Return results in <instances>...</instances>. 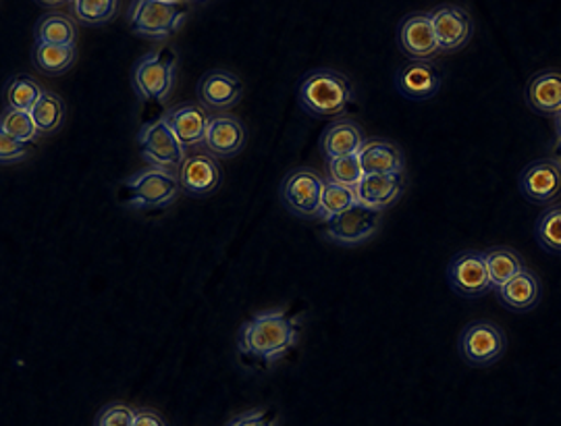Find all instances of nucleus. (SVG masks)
<instances>
[{
    "mask_svg": "<svg viewBox=\"0 0 561 426\" xmlns=\"http://www.w3.org/2000/svg\"><path fill=\"white\" fill-rule=\"evenodd\" d=\"M301 323L283 310H266L241 325L238 352L243 362L271 366L300 342Z\"/></svg>",
    "mask_w": 561,
    "mask_h": 426,
    "instance_id": "obj_1",
    "label": "nucleus"
},
{
    "mask_svg": "<svg viewBox=\"0 0 561 426\" xmlns=\"http://www.w3.org/2000/svg\"><path fill=\"white\" fill-rule=\"evenodd\" d=\"M354 99V85L335 69H314L300 83L298 101L314 117H340Z\"/></svg>",
    "mask_w": 561,
    "mask_h": 426,
    "instance_id": "obj_2",
    "label": "nucleus"
},
{
    "mask_svg": "<svg viewBox=\"0 0 561 426\" xmlns=\"http://www.w3.org/2000/svg\"><path fill=\"white\" fill-rule=\"evenodd\" d=\"M185 4L173 0H140L129 9V27L148 41H164L175 34L185 20Z\"/></svg>",
    "mask_w": 561,
    "mask_h": 426,
    "instance_id": "obj_3",
    "label": "nucleus"
},
{
    "mask_svg": "<svg viewBox=\"0 0 561 426\" xmlns=\"http://www.w3.org/2000/svg\"><path fill=\"white\" fill-rule=\"evenodd\" d=\"M127 204L134 208H164L181 194L180 175L148 166L123 182Z\"/></svg>",
    "mask_w": 561,
    "mask_h": 426,
    "instance_id": "obj_4",
    "label": "nucleus"
},
{
    "mask_svg": "<svg viewBox=\"0 0 561 426\" xmlns=\"http://www.w3.org/2000/svg\"><path fill=\"white\" fill-rule=\"evenodd\" d=\"M175 71L178 55L169 46H161L141 57L131 78L141 101H164L173 90Z\"/></svg>",
    "mask_w": 561,
    "mask_h": 426,
    "instance_id": "obj_5",
    "label": "nucleus"
},
{
    "mask_svg": "<svg viewBox=\"0 0 561 426\" xmlns=\"http://www.w3.org/2000/svg\"><path fill=\"white\" fill-rule=\"evenodd\" d=\"M507 337L502 326L493 321H472L463 326L458 339V352L466 365L486 368L497 365L505 354Z\"/></svg>",
    "mask_w": 561,
    "mask_h": 426,
    "instance_id": "obj_6",
    "label": "nucleus"
},
{
    "mask_svg": "<svg viewBox=\"0 0 561 426\" xmlns=\"http://www.w3.org/2000/svg\"><path fill=\"white\" fill-rule=\"evenodd\" d=\"M327 182L312 169L291 171L280 185V198L291 215L300 219H321L322 192Z\"/></svg>",
    "mask_w": 561,
    "mask_h": 426,
    "instance_id": "obj_7",
    "label": "nucleus"
},
{
    "mask_svg": "<svg viewBox=\"0 0 561 426\" xmlns=\"http://www.w3.org/2000/svg\"><path fill=\"white\" fill-rule=\"evenodd\" d=\"M382 210L356 203L337 217L327 221V240L340 245H360L377 235L381 227Z\"/></svg>",
    "mask_w": 561,
    "mask_h": 426,
    "instance_id": "obj_8",
    "label": "nucleus"
},
{
    "mask_svg": "<svg viewBox=\"0 0 561 426\" xmlns=\"http://www.w3.org/2000/svg\"><path fill=\"white\" fill-rule=\"evenodd\" d=\"M447 284L466 300H479L495 289L486 270L484 252L463 250L456 254L447 266Z\"/></svg>",
    "mask_w": 561,
    "mask_h": 426,
    "instance_id": "obj_9",
    "label": "nucleus"
},
{
    "mask_svg": "<svg viewBox=\"0 0 561 426\" xmlns=\"http://www.w3.org/2000/svg\"><path fill=\"white\" fill-rule=\"evenodd\" d=\"M140 150L144 161L164 169L173 171L181 169L185 163V148L181 146L178 136L171 131L164 119L146 125L140 131Z\"/></svg>",
    "mask_w": 561,
    "mask_h": 426,
    "instance_id": "obj_10",
    "label": "nucleus"
},
{
    "mask_svg": "<svg viewBox=\"0 0 561 426\" xmlns=\"http://www.w3.org/2000/svg\"><path fill=\"white\" fill-rule=\"evenodd\" d=\"M522 196L530 204L556 203L561 196V164L553 159H539L526 164L518 180Z\"/></svg>",
    "mask_w": 561,
    "mask_h": 426,
    "instance_id": "obj_11",
    "label": "nucleus"
},
{
    "mask_svg": "<svg viewBox=\"0 0 561 426\" xmlns=\"http://www.w3.org/2000/svg\"><path fill=\"white\" fill-rule=\"evenodd\" d=\"M428 18L433 21L442 53L460 50L474 34V21L470 18V13L456 4L437 7L428 13Z\"/></svg>",
    "mask_w": 561,
    "mask_h": 426,
    "instance_id": "obj_12",
    "label": "nucleus"
},
{
    "mask_svg": "<svg viewBox=\"0 0 561 426\" xmlns=\"http://www.w3.org/2000/svg\"><path fill=\"white\" fill-rule=\"evenodd\" d=\"M222 171L213 154H190L181 164V189L192 198H206L221 185Z\"/></svg>",
    "mask_w": 561,
    "mask_h": 426,
    "instance_id": "obj_13",
    "label": "nucleus"
},
{
    "mask_svg": "<svg viewBox=\"0 0 561 426\" xmlns=\"http://www.w3.org/2000/svg\"><path fill=\"white\" fill-rule=\"evenodd\" d=\"M442 85V69L433 61L408 62L396 78L398 92L408 101H431L439 94Z\"/></svg>",
    "mask_w": 561,
    "mask_h": 426,
    "instance_id": "obj_14",
    "label": "nucleus"
},
{
    "mask_svg": "<svg viewBox=\"0 0 561 426\" xmlns=\"http://www.w3.org/2000/svg\"><path fill=\"white\" fill-rule=\"evenodd\" d=\"M162 119L171 127V131L178 136L181 146L187 150V148H196V146L206 142L208 125H210L213 117L208 115V111L202 104L185 102V104H180V106L167 111Z\"/></svg>",
    "mask_w": 561,
    "mask_h": 426,
    "instance_id": "obj_15",
    "label": "nucleus"
},
{
    "mask_svg": "<svg viewBox=\"0 0 561 426\" xmlns=\"http://www.w3.org/2000/svg\"><path fill=\"white\" fill-rule=\"evenodd\" d=\"M398 41H400L401 50L414 61H428L431 57L442 53L433 21L424 13L410 15L401 21Z\"/></svg>",
    "mask_w": 561,
    "mask_h": 426,
    "instance_id": "obj_16",
    "label": "nucleus"
},
{
    "mask_svg": "<svg viewBox=\"0 0 561 426\" xmlns=\"http://www.w3.org/2000/svg\"><path fill=\"white\" fill-rule=\"evenodd\" d=\"M243 96V82L236 73L225 69H213L202 76L198 83V99L204 108L227 111L236 106Z\"/></svg>",
    "mask_w": 561,
    "mask_h": 426,
    "instance_id": "obj_17",
    "label": "nucleus"
},
{
    "mask_svg": "<svg viewBox=\"0 0 561 426\" xmlns=\"http://www.w3.org/2000/svg\"><path fill=\"white\" fill-rule=\"evenodd\" d=\"M245 143V127L233 115H217L210 119L208 134H206V150L215 159H229L236 157Z\"/></svg>",
    "mask_w": 561,
    "mask_h": 426,
    "instance_id": "obj_18",
    "label": "nucleus"
},
{
    "mask_svg": "<svg viewBox=\"0 0 561 426\" xmlns=\"http://www.w3.org/2000/svg\"><path fill=\"white\" fill-rule=\"evenodd\" d=\"M362 173L366 175H401L403 173V152L398 143L389 140H364L358 152Z\"/></svg>",
    "mask_w": 561,
    "mask_h": 426,
    "instance_id": "obj_19",
    "label": "nucleus"
},
{
    "mask_svg": "<svg viewBox=\"0 0 561 426\" xmlns=\"http://www.w3.org/2000/svg\"><path fill=\"white\" fill-rule=\"evenodd\" d=\"M526 104L545 117H558L561 113V71L549 69L537 73L524 90Z\"/></svg>",
    "mask_w": 561,
    "mask_h": 426,
    "instance_id": "obj_20",
    "label": "nucleus"
},
{
    "mask_svg": "<svg viewBox=\"0 0 561 426\" xmlns=\"http://www.w3.org/2000/svg\"><path fill=\"white\" fill-rule=\"evenodd\" d=\"M541 279L530 270L524 268L512 281L497 287V298L503 306L512 312H530L541 302Z\"/></svg>",
    "mask_w": 561,
    "mask_h": 426,
    "instance_id": "obj_21",
    "label": "nucleus"
},
{
    "mask_svg": "<svg viewBox=\"0 0 561 426\" xmlns=\"http://www.w3.org/2000/svg\"><path fill=\"white\" fill-rule=\"evenodd\" d=\"M364 136L358 123L350 119L335 122L324 129L321 138V150L327 161H335L343 157H354L360 152Z\"/></svg>",
    "mask_w": 561,
    "mask_h": 426,
    "instance_id": "obj_22",
    "label": "nucleus"
},
{
    "mask_svg": "<svg viewBox=\"0 0 561 426\" xmlns=\"http://www.w3.org/2000/svg\"><path fill=\"white\" fill-rule=\"evenodd\" d=\"M403 187H405L403 173L401 175H366L356 189V196H358V203L364 206L382 210L396 200H400Z\"/></svg>",
    "mask_w": 561,
    "mask_h": 426,
    "instance_id": "obj_23",
    "label": "nucleus"
},
{
    "mask_svg": "<svg viewBox=\"0 0 561 426\" xmlns=\"http://www.w3.org/2000/svg\"><path fill=\"white\" fill-rule=\"evenodd\" d=\"M484 263H486V270H489L491 284L495 289L507 284V281H512L516 275H520L522 270L526 268L520 254L516 250L503 247V245L484 252Z\"/></svg>",
    "mask_w": 561,
    "mask_h": 426,
    "instance_id": "obj_24",
    "label": "nucleus"
},
{
    "mask_svg": "<svg viewBox=\"0 0 561 426\" xmlns=\"http://www.w3.org/2000/svg\"><path fill=\"white\" fill-rule=\"evenodd\" d=\"M34 34L38 44H55V46H76V38H78L76 23L60 13L42 18Z\"/></svg>",
    "mask_w": 561,
    "mask_h": 426,
    "instance_id": "obj_25",
    "label": "nucleus"
},
{
    "mask_svg": "<svg viewBox=\"0 0 561 426\" xmlns=\"http://www.w3.org/2000/svg\"><path fill=\"white\" fill-rule=\"evenodd\" d=\"M535 238L545 252L561 256V204L542 210L535 224Z\"/></svg>",
    "mask_w": 561,
    "mask_h": 426,
    "instance_id": "obj_26",
    "label": "nucleus"
},
{
    "mask_svg": "<svg viewBox=\"0 0 561 426\" xmlns=\"http://www.w3.org/2000/svg\"><path fill=\"white\" fill-rule=\"evenodd\" d=\"M36 65L44 73L59 76L76 62V46H55V44H36Z\"/></svg>",
    "mask_w": 561,
    "mask_h": 426,
    "instance_id": "obj_27",
    "label": "nucleus"
},
{
    "mask_svg": "<svg viewBox=\"0 0 561 426\" xmlns=\"http://www.w3.org/2000/svg\"><path fill=\"white\" fill-rule=\"evenodd\" d=\"M42 94H44V90H42L41 83L34 82L27 76H18L7 85L9 108L23 111V113H32L34 106L41 102Z\"/></svg>",
    "mask_w": 561,
    "mask_h": 426,
    "instance_id": "obj_28",
    "label": "nucleus"
},
{
    "mask_svg": "<svg viewBox=\"0 0 561 426\" xmlns=\"http://www.w3.org/2000/svg\"><path fill=\"white\" fill-rule=\"evenodd\" d=\"M32 119L36 123L38 134H55L62 125V117H65V108L57 94L53 92H44L41 102L34 106V111L30 113Z\"/></svg>",
    "mask_w": 561,
    "mask_h": 426,
    "instance_id": "obj_29",
    "label": "nucleus"
},
{
    "mask_svg": "<svg viewBox=\"0 0 561 426\" xmlns=\"http://www.w3.org/2000/svg\"><path fill=\"white\" fill-rule=\"evenodd\" d=\"M356 203H358L356 189L343 187V185H337V183L327 182V185H324V192H322V221H329V219L337 217V215H341L343 210L352 208Z\"/></svg>",
    "mask_w": 561,
    "mask_h": 426,
    "instance_id": "obj_30",
    "label": "nucleus"
},
{
    "mask_svg": "<svg viewBox=\"0 0 561 426\" xmlns=\"http://www.w3.org/2000/svg\"><path fill=\"white\" fill-rule=\"evenodd\" d=\"M119 2L115 0H76L73 15L85 25H104L115 20Z\"/></svg>",
    "mask_w": 561,
    "mask_h": 426,
    "instance_id": "obj_31",
    "label": "nucleus"
},
{
    "mask_svg": "<svg viewBox=\"0 0 561 426\" xmlns=\"http://www.w3.org/2000/svg\"><path fill=\"white\" fill-rule=\"evenodd\" d=\"M0 134H7V136H11V138H15V140L23 143H32L38 136V129H36V123H34L30 113L15 111V108L7 106L4 113H2Z\"/></svg>",
    "mask_w": 561,
    "mask_h": 426,
    "instance_id": "obj_32",
    "label": "nucleus"
},
{
    "mask_svg": "<svg viewBox=\"0 0 561 426\" xmlns=\"http://www.w3.org/2000/svg\"><path fill=\"white\" fill-rule=\"evenodd\" d=\"M327 171H329V182L337 183L350 189H358L364 173H362L360 161L358 154L354 157H343L335 161H327Z\"/></svg>",
    "mask_w": 561,
    "mask_h": 426,
    "instance_id": "obj_33",
    "label": "nucleus"
},
{
    "mask_svg": "<svg viewBox=\"0 0 561 426\" xmlns=\"http://www.w3.org/2000/svg\"><path fill=\"white\" fill-rule=\"evenodd\" d=\"M136 410L125 404H111L102 407L94 426H134Z\"/></svg>",
    "mask_w": 561,
    "mask_h": 426,
    "instance_id": "obj_34",
    "label": "nucleus"
},
{
    "mask_svg": "<svg viewBox=\"0 0 561 426\" xmlns=\"http://www.w3.org/2000/svg\"><path fill=\"white\" fill-rule=\"evenodd\" d=\"M27 157V143L20 142L7 134H0V161L2 164L18 163Z\"/></svg>",
    "mask_w": 561,
    "mask_h": 426,
    "instance_id": "obj_35",
    "label": "nucleus"
},
{
    "mask_svg": "<svg viewBox=\"0 0 561 426\" xmlns=\"http://www.w3.org/2000/svg\"><path fill=\"white\" fill-rule=\"evenodd\" d=\"M227 426H277V416L271 410H250L233 418Z\"/></svg>",
    "mask_w": 561,
    "mask_h": 426,
    "instance_id": "obj_36",
    "label": "nucleus"
},
{
    "mask_svg": "<svg viewBox=\"0 0 561 426\" xmlns=\"http://www.w3.org/2000/svg\"><path fill=\"white\" fill-rule=\"evenodd\" d=\"M134 426H167V423L154 410H136Z\"/></svg>",
    "mask_w": 561,
    "mask_h": 426,
    "instance_id": "obj_37",
    "label": "nucleus"
},
{
    "mask_svg": "<svg viewBox=\"0 0 561 426\" xmlns=\"http://www.w3.org/2000/svg\"><path fill=\"white\" fill-rule=\"evenodd\" d=\"M556 131H558V140L561 143V113L556 117Z\"/></svg>",
    "mask_w": 561,
    "mask_h": 426,
    "instance_id": "obj_38",
    "label": "nucleus"
},
{
    "mask_svg": "<svg viewBox=\"0 0 561 426\" xmlns=\"http://www.w3.org/2000/svg\"><path fill=\"white\" fill-rule=\"evenodd\" d=\"M558 163L561 164V143H560V148H558Z\"/></svg>",
    "mask_w": 561,
    "mask_h": 426,
    "instance_id": "obj_39",
    "label": "nucleus"
}]
</instances>
